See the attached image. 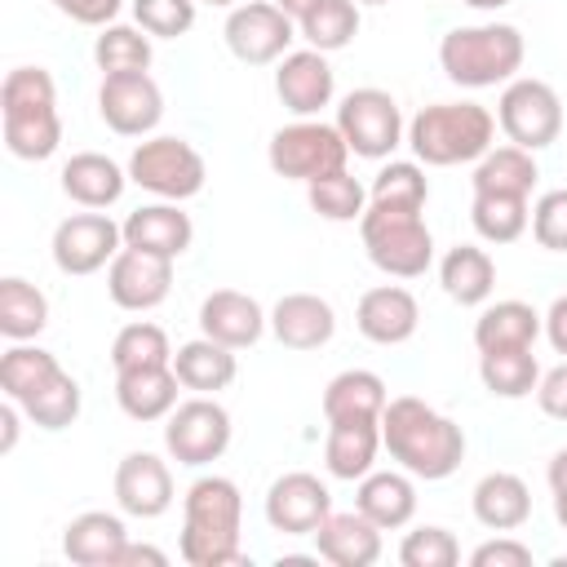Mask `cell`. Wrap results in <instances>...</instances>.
<instances>
[{"instance_id":"29","label":"cell","mask_w":567,"mask_h":567,"mask_svg":"<svg viewBox=\"0 0 567 567\" xmlns=\"http://www.w3.org/2000/svg\"><path fill=\"white\" fill-rule=\"evenodd\" d=\"M381 452V421H328V439H323V465L332 478H363L372 474Z\"/></svg>"},{"instance_id":"27","label":"cell","mask_w":567,"mask_h":567,"mask_svg":"<svg viewBox=\"0 0 567 567\" xmlns=\"http://www.w3.org/2000/svg\"><path fill=\"white\" fill-rule=\"evenodd\" d=\"M545 332V315L518 297H505V301H492L478 310L474 319V346L478 354H492V350H518V346H536V337Z\"/></svg>"},{"instance_id":"22","label":"cell","mask_w":567,"mask_h":567,"mask_svg":"<svg viewBox=\"0 0 567 567\" xmlns=\"http://www.w3.org/2000/svg\"><path fill=\"white\" fill-rule=\"evenodd\" d=\"M315 554L332 567H372L381 558V527L359 509H332L315 532Z\"/></svg>"},{"instance_id":"33","label":"cell","mask_w":567,"mask_h":567,"mask_svg":"<svg viewBox=\"0 0 567 567\" xmlns=\"http://www.w3.org/2000/svg\"><path fill=\"white\" fill-rule=\"evenodd\" d=\"M474 190H487V195H532L536 182H540V168H536V151H523L514 142L505 146H492L478 164H474Z\"/></svg>"},{"instance_id":"28","label":"cell","mask_w":567,"mask_h":567,"mask_svg":"<svg viewBox=\"0 0 567 567\" xmlns=\"http://www.w3.org/2000/svg\"><path fill=\"white\" fill-rule=\"evenodd\" d=\"M177 390H182V381H177L173 363L115 372V403L128 421H164L177 408Z\"/></svg>"},{"instance_id":"14","label":"cell","mask_w":567,"mask_h":567,"mask_svg":"<svg viewBox=\"0 0 567 567\" xmlns=\"http://www.w3.org/2000/svg\"><path fill=\"white\" fill-rule=\"evenodd\" d=\"M332 514V492L310 470H288L266 487V523L279 536H315Z\"/></svg>"},{"instance_id":"57","label":"cell","mask_w":567,"mask_h":567,"mask_svg":"<svg viewBox=\"0 0 567 567\" xmlns=\"http://www.w3.org/2000/svg\"><path fill=\"white\" fill-rule=\"evenodd\" d=\"M461 4H470V9H483V13H496V9H505L509 0H461Z\"/></svg>"},{"instance_id":"41","label":"cell","mask_w":567,"mask_h":567,"mask_svg":"<svg viewBox=\"0 0 567 567\" xmlns=\"http://www.w3.org/2000/svg\"><path fill=\"white\" fill-rule=\"evenodd\" d=\"M306 199L323 221H359L368 213V190L359 177H350L346 168L306 182Z\"/></svg>"},{"instance_id":"51","label":"cell","mask_w":567,"mask_h":567,"mask_svg":"<svg viewBox=\"0 0 567 567\" xmlns=\"http://www.w3.org/2000/svg\"><path fill=\"white\" fill-rule=\"evenodd\" d=\"M536 403H540L545 416L567 421V359H563L558 368L540 372V381H536Z\"/></svg>"},{"instance_id":"9","label":"cell","mask_w":567,"mask_h":567,"mask_svg":"<svg viewBox=\"0 0 567 567\" xmlns=\"http://www.w3.org/2000/svg\"><path fill=\"white\" fill-rule=\"evenodd\" d=\"M230 412L213 399V394H195V399H182L168 416H164V452L177 461V465H213L226 456L230 447Z\"/></svg>"},{"instance_id":"4","label":"cell","mask_w":567,"mask_h":567,"mask_svg":"<svg viewBox=\"0 0 567 567\" xmlns=\"http://www.w3.org/2000/svg\"><path fill=\"white\" fill-rule=\"evenodd\" d=\"M523 58H527V40L509 22L452 27L439 40V66L461 89H496V84H509L523 71Z\"/></svg>"},{"instance_id":"11","label":"cell","mask_w":567,"mask_h":567,"mask_svg":"<svg viewBox=\"0 0 567 567\" xmlns=\"http://www.w3.org/2000/svg\"><path fill=\"white\" fill-rule=\"evenodd\" d=\"M226 49L244 62V66H270L284 53H292V40L301 35L297 22L275 4V0H244L226 13Z\"/></svg>"},{"instance_id":"37","label":"cell","mask_w":567,"mask_h":567,"mask_svg":"<svg viewBox=\"0 0 567 567\" xmlns=\"http://www.w3.org/2000/svg\"><path fill=\"white\" fill-rule=\"evenodd\" d=\"M93 62L102 75H133V71H151V35L142 27H97L93 40Z\"/></svg>"},{"instance_id":"17","label":"cell","mask_w":567,"mask_h":567,"mask_svg":"<svg viewBox=\"0 0 567 567\" xmlns=\"http://www.w3.org/2000/svg\"><path fill=\"white\" fill-rule=\"evenodd\" d=\"M115 505L128 518H159L173 509V470L155 452H128L115 465Z\"/></svg>"},{"instance_id":"26","label":"cell","mask_w":567,"mask_h":567,"mask_svg":"<svg viewBox=\"0 0 567 567\" xmlns=\"http://www.w3.org/2000/svg\"><path fill=\"white\" fill-rule=\"evenodd\" d=\"M470 509L487 532H518L532 518V487L509 470H492L474 483Z\"/></svg>"},{"instance_id":"47","label":"cell","mask_w":567,"mask_h":567,"mask_svg":"<svg viewBox=\"0 0 567 567\" xmlns=\"http://www.w3.org/2000/svg\"><path fill=\"white\" fill-rule=\"evenodd\" d=\"M133 18L151 40H177L195 27V0H133Z\"/></svg>"},{"instance_id":"30","label":"cell","mask_w":567,"mask_h":567,"mask_svg":"<svg viewBox=\"0 0 567 567\" xmlns=\"http://www.w3.org/2000/svg\"><path fill=\"white\" fill-rule=\"evenodd\" d=\"M390 390L368 368H346L323 385V421H381Z\"/></svg>"},{"instance_id":"55","label":"cell","mask_w":567,"mask_h":567,"mask_svg":"<svg viewBox=\"0 0 567 567\" xmlns=\"http://www.w3.org/2000/svg\"><path fill=\"white\" fill-rule=\"evenodd\" d=\"M275 4H279V9L292 18V22H301V18H306V13H310L319 0H275Z\"/></svg>"},{"instance_id":"6","label":"cell","mask_w":567,"mask_h":567,"mask_svg":"<svg viewBox=\"0 0 567 567\" xmlns=\"http://www.w3.org/2000/svg\"><path fill=\"white\" fill-rule=\"evenodd\" d=\"M204 177H208V164L186 137H168V133L142 137L128 155V182L151 190L155 199L182 204L204 190Z\"/></svg>"},{"instance_id":"20","label":"cell","mask_w":567,"mask_h":567,"mask_svg":"<svg viewBox=\"0 0 567 567\" xmlns=\"http://www.w3.org/2000/svg\"><path fill=\"white\" fill-rule=\"evenodd\" d=\"M270 332L284 350H319L337 332V310L319 292H284L270 310Z\"/></svg>"},{"instance_id":"40","label":"cell","mask_w":567,"mask_h":567,"mask_svg":"<svg viewBox=\"0 0 567 567\" xmlns=\"http://www.w3.org/2000/svg\"><path fill=\"white\" fill-rule=\"evenodd\" d=\"M301 40L319 53H337L359 35V0H319L301 22Z\"/></svg>"},{"instance_id":"8","label":"cell","mask_w":567,"mask_h":567,"mask_svg":"<svg viewBox=\"0 0 567 567\" xmlns=\"http://www.w3.org/2000/svg\"><path fill=\"white\" fill-rule=\"evenodd\" d=\"M496 128L523 151H545L563 133V97L554 93V84H545L536 75H514L501 89Z\"/></svg>"},{"instance_id":"7","label":"cell","mask_w":567,"mask_h":567,"mask_svg":"<svg viewBox=\"0 0 567 567\" xmlns=\"http://www.w3.org/2000/svg\"><path fill=\"white\" fill-rule=\"evenodd\" d=\"M266 159L288 182H315V177H328V173L346 168L350 146H346L337 124H323V120L310 115V120H292V124L275 128L270 146H266Z\"/></svg>"},{"instance_id":"36","label":"cell","mask_w":567,"mask_h":567,"mask_svg":"<svg viewBox=\"0 0 567 567\" xmlns=\"http://www.w3.org/2000/svg\"><path fill=\"white\" fill-rule=\"evenodd\" d=\"M478 377H483V390L496 399H527V394H536L540 363H536L532 346L492 350V354H478Z\"/></svg>"},{"instance_id":"50","label":"cell","mask_w":567,"mask_h":567,"mask_svg":"<svg viewBox=\"0 0 567 567\" xmlns=\"http://www.w3.org/2000/svg\"><path fill=\"white\" fill-rule=\"evenodd\" d=\"M49 4H53L62 18L80 22V27H111L124 0H49Z\"/></svg>"},{"instance_id":"15","label":"cell","mask_w":567,"mask_h":567,"mask_svg":"<svg viewBox=\"0 0 567 567\" xmlns=\"http://www.w3.org/2000/svg\"><path fill=\"white\" fill-rule=\"evenodd\" d=\"M106 292L120 310H155L173 292V257H155L142 248H120L106 266Z\"/></svg>"},{"instance_id":"5","label":"cell","mask_w":567,"mask_h":567,"mask_svg":"<svg viewBox=\"0 0 567 567\" xmlns=\"http://www.w3.org/2000/svg\"><path fill=\"white\" fill-rule=\"evenodd\" d=\"M359 235H363L368 261L390 279H421L434 261V235L421 208L368 204V213L359 217Z\"/></svg>"},{"instance_id":"32","label":"cell","mask_w":567,"mask_h":567,"mask_svg":"<svg viewBox=\"0 0 567 567\" xmlns=\"http://www.w3.org/2000/svg\"><path fill=\"white\" fill-rule=\"evenodd\" d=\"M439 284L456 306H487L496 288V261L478 244H456L439 261Z\"/></svg>"},{"instance_id":"13","label":"cell","mask_w":567,"mask_h":567,"mask_svg":"<svg viewBox=\"0 0 567 567\" xmlns=\"http://www.w3.org/2000/svg\"><path fill=\"white\" fill-rule=\"evenodd\" d=\"M97 115L111 133L120 137H151L155 124L164 120V93L151 80V71L133 75H102L97 89Z\"/></svg>"},{"instance_id":"53","label":"cell","mask_w":567,"mask_h":567,"mask_svg":"<svg viewBox=\"0 0 567 567\" xmlns=\"http://www.w3.org/2000/svg\"><path fill=\"white\" fill-rule=\"evenodd\" d=\"M128 563H155V567H164L168 563V554L164 549H155V545H124V554H120V567H128Z\"/></svg>"},{"instance_id":"35","label":"cell","mask_w":567,"mask_h":567,"mask_svg":"<svg viewBox=\"0 0 567 567\" xmlns=\"http://www.w3.org/2000/svg\"><path fill=\"white\" fill-rule=\"evenodd\" d=\"M62 372L58 354L40 350V346H27V341H13L4 354H0V390L4 399L13 403H27L35 390H44L53 377Z\"/></svg>"},{"instance_id":"1","label":"cell","mask_w":567,"mask_h":567,"mask_svg":"<svg viewBox=\"0 0 567 567\" xmlns=\"http://www.w3.org/2000/svg\"><path fill=\"white\" fill-rule=\"evenodd\" d=\"M381 447L412 478H452L465 461V430L416 394H399L381 412Z\"/></svg>"},{"instance_id":"48","label":"cell","mask_w":567,"mask_h":567,"mask_svg":"<svg viewBox=\"0 0 567 567\" xmlns=\"http://www.w3.org/2000/svg\"><path fill=\"white\" fill-rule=\"evenodd\" d=\"M532 235L545 252H567V186L545 190L532 204Z\"/></svg>"},{"instance_id":"24","label":"cell","mask_w":567,"mask_h":567,"mask_svg":"<svg viewBox=\"0 0 567 567\" xmlns=\"http://www.w3.org/2000/svg\"><path fill=\"white\" fill-rule=\"evenodd\" d=\"M62 195L80 208H111L124 186H128V168H120L111 155L102 151H80L62 164Z\"/></svg>"},{"instance_id":"43","label":"cell","mask_w":567,"mask_h":567,"mask_svg":"<svg viewBox=\"0 0 567 567\" xmlns=\"http://www.w3.org/2000/svg\"><path fill=\"white\" fill-rule=\"evenodd\" d=\"M58 111V84L44 66H13L0 84V115Z\"/></svg>"},{"instance_id":"3","label":"cell","mask_w":567,"mask_h":567,"mask_svg":"<svg viewBox=\"0 0 567 567\" xmlns=\"http://www.w3.org/2000/svg\"><path fill=\"white\" fill-rule=\"evenodd\" d=\"M496 142V115L478 102H434L408 124V146L425 168L478 164Z\"/></svg>"},{"instance_id":"12","label":"cell","mask_w":567,"mask_h":567,"mask_svg":"<svg viewBox=\"0 0 567 567\" xmlns=\"http://www.w3.org/2000/svg\"><path fill=\"white\" fill-rule=\"evenodd\" d=\"M49 248H53V266L62 275H97L124 248V226H115L97 208H84V213H71L58 221Z\"/></svg>"},{"instance_id":"58","label":"cell","mask_w":567,"mask_h":567,"mask_svg":"<svg viewBox=\"0 0 567 567\" xmlns=\"http://www.w3.org/2000/svg\"><path fill=\"white\" fill-rule=\"evenodd\" d=\"M195 4H217V9H235L239 0H195Z\"/></svg>"},{"instance_id":"39","label":"cell","mask_w":567,"mask_h":567,"mask_svg":"<svg viewBox=\"0 0 567 567\" xmlns=\"http://www.w3.org/2000/svg\"><path fill=\"white\" fill-rule=\"evenodd\" d=\"M173 363V346H168V332L151 319H133L115 332L111 341V368L115 372H128V368H164Z\"/></svg>"},{"instance_id":"52","label":"cell","mask_w":567,"mask_h":567,"mask_svg":"<svg viewBox=\"0 0 567 567\" xmlns=\"http://www.w3.org/2000/svg\"><path fill=\"white\" fill-rule=\"evenodd\" d=\"M545 337H549V346L567 359V292L549 301V310H545Z\"/></svg>"},{"instance_id":"19","label":"cell","mask_w":567,"mask_h":567,"mask_svg":"<svg viewBox=\"0 0 567 567\" xmlns=\"http://www.w3.org/2000/svg\"><path fill=\"white\" fill-rule=\"evenodd\" d=\"M270 328V315L261 310L257 297L239 292V288H217L199 301V332L230 346V350H248L261 341V332Z\"/></svg>"},{"instance_id":"25","label":"cell","mask_w":567,"mask_h":567,"mask_svg":"<svg viewBox=\"0 0 567 567\" xmlns=\"http://www.w3.org/2000/svg\"><path fill=\"white\" fill-rule=\"evenodd\" d=\"M354 509L368 514L381 532H399L416 514V483L408 470H372L359 478Z\"/></svg>"},{"instance_id":"42","label":"cell","mask_w":567,"mask_h":567,"mask_svg":"<svg viewBox=\"0 0 567 567\" xmlns=\"http://www.w3.org/2000/svg\"><path fill=\"white\" fill-rule=\"evenodd\" d=\"M22 412H27V421L31 425H40V430H66V425H75V416H80V408H84V390H80V381L71 377V372H58L44 390H35L27 403H18Z\"/></svg>"},{"instance_id":"31","label":"cell","mask_w":567,"mask_h":567,"mask_svg":"<svg viewBox=\"0 0 567 567\" xmlns=\"http://www.w3.org/2000/svg\"><path fill=\"white\" fill-rule=\"evenodd\" d=\"M173 372H177L182 390L217 394V390H226L235 381L239 363H235V350L230 346H221V341H213V337L199 332L195 341H186V346L173 350Z\"/></svg>"},{"instance_id":"10","label":"cell","mask_w":567,"mask_h":567,"mask_svg":"<svg viewBox=\"0 0 567 567\" xmlns=\"http://www.w3.org/2000/svg\"><path fill=\"white\" fill-rule=\"evenodd\" d=\"M350 146V155L359 159H390L394 146L403 142V111L399 102L385 93V89H350L337 106V120H332Z\"/></svg>"},{"instance_id":"2","label":"cell","mask_w":567,"mask_h":567,"mask_svg":"<svg viewBox=\"0 0 567 567\" xmlns=\"http://www.w3.org/2000/svg\"><path fill=\"white\" fill-rule=\"evenodd\" d=\"M244 496L226 474H199L182 496V536L177 554L190 567H230L244 563L239 545Z\"/></svg>"},{"instance_id":"16","label":"cell","mask_w":567,"mask_h":567,"mask_svg":"<svg viewBox=\"0 0 567 567\" xmlns=\"http://www.w3.org/2000/svg\"><path fill=\"white\" fill-rule=\"evenodd\" d=\"M275 93H279L284 111H292L297 120L319 115L337 93V71L328 66V53H319V49L284 53L275 62Z\"/></svg>"},{"instance_id":"38","label":"cell","mask_w":567,"mask_h":567,"mask_svg":"<svg viewBox=\"0 0 567 567\" xmlns=\"http://www.w3.org/2000/svg\"><path fill=\"white\" fill-rule=\"evenodd\" d=\"M470 221H474L478 239H487V244H514L532 226V208H527V195H487V190H474Z\"/></svg>"},{"instance_id":"54","label":"cell","mask_w":567,"mask_h":567,"mask_svg":"<svg viewBox=\"0 0 567 567\" xmlns=\"http://www.w3.org/2000/svg\"><path fill=\"white\" fill-rule=\"evenodd\" d=\"M545 478H549V492H554V487H567V447H558V452L549 456Z\"/></svg>"},{"instance_id":"59","label":"cell","mask_w":567,"mask_h":567,"mask_svg":"<svg viewBox=\"0 0 567 567\" xmlns=\"http://www.w3.org/2000/svg\"><path fill=\"white\" fill-rule=\"evenodd\" d=\"M359 4H390V0H359Z\"/></svg>"},{"instance_id":"49","label":"cell","mask_w":567,"mask_h":567,"mask_svg":"<svg viewBox=\"0 0 567 567\" xmlns=\"http://www.w3.org/2000/svg\"><path fill=\"white\" fill-rule=\"evenodd\" d=\"M470 567H532V549H527L518 536L501 532L496 540H483V545L470 554Z\"/></svg>"},{"instance_id":"44","label":"cell","mask_w":567,"mask_h":567,"mask_svg":"<svg viewBox=\"0 0 567 567\" xmlns=\"http://www.w3.org/2000/svg\"><path fill=\"white\" fill-rule=\"evenodd\" d=\"M62 142V115L35 111V115H4V146L18 159H49Z\"/></svg>"},{"instance_id":"21","label":"cell","mask_w":567,"mask_h":567,"mask_svg":"<svg viewBox=\"0 0 567 567\" xmlns=\"http://www.w3.org/2000/svg\"><path fill=\"white\" fill-rule=\"evenodd\" d=\"M124 248H142V252H155V257H182L195 239V221L190 213H182L173 199H159V204H142L133 208L124 221Z\"/></svg>"},{"instance_id":"56","label":"cell","mask_w":567,"mask_h":567,"mask_svg":"<svg viewBox=\"0 0 567 567\" xmlns=\"http://www.w3.org/2000/svg\"><path fill=\"white\" fill-rule=\"evenodd\" d=\"M554 518H558V527L567 532V487H554Z\"/></svg>"},{"instance_id":"23","label":"cell","mask_w":567,"mask_h":567,"mask_svg":"<svg viewBox=\"0 0 567 567\" xmlns=\"http://www.w3.org/2000/svg\"><path fill=\"white\" fill-rule=\"evenodd\" d=\"M128 527L111 509H84L62 527V554L80 567H120Z\"/></svg>"},{"instance_id":"45","label":"cell","mask_w":567,"mask_h":567,"mask_svg":"<svg viewBox=\"0 0 567 567\" xmlns=\"http://www.w3.org/2000/svg\"><path fill=\"white\" fill-rule=\"evenodd\" d=\"M430 199V182L421 159H390L368 190V204H394V208H425Z\"/></svg>"},{"instance_id":"46","label":"cell","mask_w":567,"mask_h":567,"mask_svg":"<svg viewBox=\"0 0 567 567\" xmlns=\"http://www.w3.org/2000/svg\"><path fill=\"white\" fill-rule=\"evenodd\" d=\"M399 563L403 567H456L461 563V545L447 527L439 523H425V527H412L399 545Z\"/></svg>"},{"instance_id":"18","label":"cell","mask_w":567,"mask_h":567,"mask_svg":"<svg viewBox=\"0 0 567 567\" xmlns=\"http://www.w3.org/2000/svg\"><path fill=\"white\" fill-rule=\"evenodd\" d=\"M416 323H421V306L403 284H377L354 306V328L372 346H403L416 337Z\"/></svg>"},{"instance_id":"34","label":"cell","mask_w":567,"mask_h":567,"mask_svg":"<svg viewBox=\"0 0 567 567\" xmlns=\"http://www.w3.org/2000/svg\"><path fill=\"white\" fill-rule=\"evenodd\" d=\"M44 323H49V297L22 275H4L0 279V332L9 341H31L44 332Z\"/></svg>"}]
</instances>
